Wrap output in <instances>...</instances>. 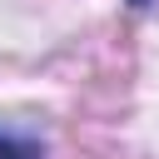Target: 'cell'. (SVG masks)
<instances>
[{
  "mask_svg": "<svg viewBox=\"0 0 159 159\" xmlns=\"http://www.w3.org/2000/svg\"><path fill=\"white\" fill-rule=\"evenodd\" d=\"M0 159H30V154H25V149H20L10 134H0Z\"/></svg>",
  "mask_w": 159,
  "mask_h": 159,
  "instance_id": "1",
  "label": "cell"
}]
</instances>
